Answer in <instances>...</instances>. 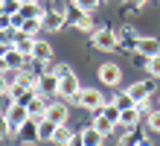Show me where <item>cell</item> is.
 <instances>
[{"mask_svg": "<svg viewBox=\"0 0 160 146\" xmlns=\"http://www.w3.org/2000/svg\"><path fill=\"white\" fill-rule=\"evenodd\" d=\"M117 105H119V111H125V108H134V96H131L128 91H122V94H117Z\"/></svg>", "mask_w": 160, "mask_h": 146, "instance_id": "obj_26", "label": "cell"}, {"mask_svg": "<svg viewBox=\"0 0 160 146\" xmlns=\"http://www.w3.org/2000/svg\"><path fill=\"white\" fill-rule=\"evenodd\" d=\"M15 82L23 85V88H35V91H38V76H32L29 70H18V79Z\"/></svg>", "mask_w": 160, "mask_h": 146, "instance_id": "obj_23", "label": "cell"}, {"mask_svg": "<svg viewBox=\"0 0 160 146\" xmlns=\"http://www.w3.org/2000/svg\"><path fill=\"white\" fill-rule=\"evenodd\" d=\"M6 58H9V67H12V70H21V67H23V62H26V56L18 50L15 44H12V50L6 53Z\"/></svg>", "mask_w": 160, "mask_h": 146, "instance_id": "obj_22", "label": "cell"}, {"mask_svg": "<svg viewBox=\"0 0 160 146\" xmlns=\"http://www.w3.org/2000/svg\"><path fill=\"white\" fill-rule=\"evenodd\" d=\"M12 91V82H9V73H0V96H9Z\"/></svg>", "mask_w": 160, "mask_h": 146, "instance_id": "obj_30", "label": "cell"}, {"mask_svg": "<svg viewBox=\"0 0 160 146\" xmlns=\"http://www.w3.org/2000/svg\"><path fill=\"white\" fill-rule=\"evenodd\" d=\"M44 29V18H23V24L18 32H23V35H32V38H38V32Z\"/></svg>", "mask_w": 160, "mask_h": 146, "instance_id": "obj_16", "label": "cell"}, {"mask_svg": "<svg viewBox=\"0 0 160 146\" xmlns=\"http://www.w3.org/2000/svg\"><path fill=\"white\" fill-rule=\"evenodd\" d=\"M35 41H38V38H32V35H23V32H18V29H15V47H18V50H21L26 58H32V50H35Z\"/></svg>", "mask_w": 160, "mask_h": 146, "instance_id": "obj_11", "label": "cell"}, {"mask_svg": "<svg viewBox=\"0 0 160 146\" xmlns=\"http://www.w3.org/2000/svg\"><path fill=\"white\" fill-rule=\"evenodd\" d=\"M32 3H41V0H21V6H32Z\"/></svg>", "mask_w": 160, "mask_h": 146, "instance_id": "obj_36", "label": "cell"}, {"mask_svg": "<svg viewBox=\"0 0 160 146\" xmlns=\"http://www.w3.org/2000/svg\"><path fill=\"white\" fill-rule=\"evenodd\" d=\"M125 91L134 96V102L140 105L143 100H148V96L154 94V79H140V82H134V85H128Z\"/></svg>", "mask_w": 160, "mask_h": 146, "instance_id": "obj_6", "label": "cell"}, {"mask_svg": "<svg viewBox=\"0 0 160 146\" xmlns=\"http://www.w3.org/2000/svg\"><path fill=\"white\" fill-rule=\"evenodd\" d=\"M79 91H82L79 76L70 70L67 76H61V79H58V94H55V96H61V100H70V102H73V96H76Z\"/></svg>", "mask_w": 160, "mask_h": 146, "instance_id": "obj_5", "label": "cell"}, {"mask_svg": "<svg viewBox=\"0 0 160 146\" xmlns=\"http://www.w3.org/2000/svg\"><path fill=\"white\" fill-rule=\"evenodd\" d=\"M47 117H50L52 123H67V117H70V108H67V102H50V108H47Z\"/></svg>", "mask_w": 160, "mask_h": 146, "instance_id": "obj_12", "label": "cell"}, {"mask_svg": "<svg viewBox=\"0 0 160 146\" xmlns=\"http://www.w3.org/2000/svg\"><path fill=\"white\" fill-rule=\"evenodd\" d=\"M99 82H102V85H108V88H117V85L122 82V70H119L114 62L102 64V67H99Z\"/></svg>", "mask_w": 160, "mask_h": 146, "instance_id": "obj_7", "label": "cell"}, {"mask_svg": "<svg viewBox=\"0 0 160 146\" xmlns=\"http://www.w3.org/2000/svg\"><path fill=\"white\" fill-rule=\"evenodd\" d=\"M6 117H9V123H12V132H21L26 123H29V108L21 102H12L6 108Z\"/></svg>", "mask_w": 160, "mask_h": 146, "instance_id": "obj_4", "label": "cell"}, {"mask_svg": "<svg viewBox=\"0 0 160 146\" xmlns=\"http://www.w3.org/2000/svg\"><path fill=\"white\" fill-rule=\"evenodd\" d=\"M12 67H9V58L6 56H0V73H9Z\"/></svg>", "mask_w": 160, "mask_h": 146, "instance_id": "obj_34", "label": "cell"}, {"mask_svg": "<svg viewBox=\"0 0 160 146\" xmlns=\"http://www.w3.org/2000/svg\"><path fill=\"white\" fill-rule=\"evenodd\" d=\"M67 24H73L76 29H82V32H96V29H93V21H90V12H82L73 0H70V9H67Z\"/></svg>", "mask_w": 160, "mask_h": 146, "instance_id": "obj_3", "label": "cell"}, {"mask_svg": "<svg viewBox=\"0 0 160 146\" xmlns=\"http://www.w3.org/2000/svg\"><path fill=\"white\" fill-rule=\"evenodd\" d=\"M32 62H38V64H50L52 62V47L47 44V41H35V50H32Z\"/></svg>", "mask_w": 160, "mask_h": 146, "instance_id": "obj_13", "label": "cell"}, {"mask_svg": "<svg viewBox=\"0 0 160 146\" xmlns=\"http://www.w3.org/2000/svg\"><path fill=\"white\" fill-rule=\"evenodd\" d=\"M93 126H96L102 134H111V132L117 129V123H114V120H108V117H105V114H99V111H96V117H93Z\"/></svg>", "mask_w": 160, "mask_h": 146, "instance_id": "obj_21", "label": "cell"}, {"mask_svg": "<svg viewBox=\"0 0 160 146\" xmlns=\"http://www.w3.org/2000/svg\"><path fill=\"white\" fill-rule=\"evenodd\" d=\"M0 15H6V6H3V0H0Z\"/></svg>", "mask_w": 160, "mask_h": 146, "instance_id": "obj_38", "label": "cell"}, {"mask_svg": "<svg viewBox=\"0 0 160 146\" xmlns=\"http://www.w3.org/2000/svg\"><path fill=\"white\" fill-rule=\"evenodd\" d=\"M128 3H134V6H146L148 0H128Z\"/></svg>", "mask_w": 160, "mask_h": 146, "instance_id": "obj_37", "label": "cell"}, {"mask_svg": "<svg viewBox=\"0 0 160 146\" xmlns=\"http://www.w3.org/2000/svg\"><path fill=\"white\" fill-rule=\"evenodd\" d=\"M137 53H140V56H146V58H152V56L160 53V41H157V38H152V35L137 38Z\"/></svg>", "mask_w": 160, "mask_h": 146, "instance_id": "obj_10", "label": "cell"}, {"mask_svg": "<svg viewBox=\"0 0 160 146\" xmlns=\"http://www.w3.org/2000/svg\"><path fill=\"white\" fill-rule=\"evenodd\" d=\"M6 29H15V21H12V15H0V32H6Z\"/></svg>", "mask_w": 160, "mask_h": 146, "instance_id": "obj_31", "label": "cell"}, {"mask_svg": "<svg viewBox=\"0 0 160 146\" xmlns=\"http://www.w3.org/2000/svg\"><path fill=\"white\" fill-rule=\"evenodd\" d=\"M93 47L102 53H111V50H119V35L114 32V29H108V26H102L93 32Z\"/></svg>", "mask_w": 160, "mask_h": 146, "instance_id": "obj_2", "label": "cell"}, {"mask_svg": "<svg viewBox=\"0 0 160 146\" xmlns=\"http://www.w3.org/2000/svg\"><path fill=\"white\" fill-rule=\"evenodd\" d=\"M26 108H29V117H32V120H44V117H47V108H50V102L44 100V94H38L29 105H26Z\"/></svg>", "mask_w": 160, "mask_h": 146, "instance_id": "obj_15", "label": "cell"}, {"mask_svg": "<svg viewBox=\"0 0 160 146\" xmlns=\"http://www.w3.org/2000/svg\"><path fill=\"white\" fill-rule=\"evenodd\" d=\"M3 6H6L9 15H18V12H21V0H3Z\"/></svg>", "mask_w": 160, "mask_h": 146, "instance_id": "obj_32", "label": "cell"}, {"mask_svg": "<svg viewBox=\"0 0 160 146\" xmlns=\"http://www.w3.org/2000/svg\"><path fill=\"white\" fill-rule=\"evenodd\" d=\"M64 24H67V18H64V15H58V12H52V9L44 15V29H50V32H58Z\"/></svg>", "mask_w": 160, "mask_h": 146, "instance_id": "obj_17", "label": "cell"}, {"mask_svg": "<svg viewBox=\"0 0 160 146\" xmlns=\"http://www.w3.org/2000/svg\"><path fill=\"white\" fill-rule=\"evenodd\" d=\"M146 70H148L152 79H160V53L152 56V58H146Z\"/></svg>", "mask_w": 160, "mask_h": 146, "instance_id": "obj_25", "label": "cell"}, {"mask_svg": "<svg viewBox=\"0 0 160 146\" xmlns=\"http://www.w3.org/2000/svg\"><path fill=\"white\" fill-rule=\"evenodd\" d=\"M73 102L82 105V108H88V111H99L102 105H105V94L96 91V88H82V91L73 96Z\"/></svg>", "mask_w": 160, "mask_h": 146, "instance_id": "obj_1", "label": "cell"}, {"mask_svg": "<svg viewBox=\"0 0 160 146\" xmlns=\"http://www.w3.org/2000/svg\"><path fill=\"white\" fill-rule=\"evenodd\" d=\"M6 134H12V123H9L6 114H0V140H3Z\"/></svg>", "mask_w": 160, "mask_h": 146, "instance_id": "obj_29", "label": "cell"}, {"mask_svg": "<svg viewBox=\"0 0 160 146\" xmlns=\"http://www.w3.org/2000/svg\"><path fill=\"white\" fill-rule=\"evenodd\" d=\"M70 138H73L70 126H67V123H58V129H55V138H52V143H64V146H67V143H70Z\"/></svg>", "mask_w": 160, "mask_h": 146, "instance_id": "obj_24", "label": "cell"}, {"mask_svg": "<svg viewBox=\"0 0 160 146\" xmlns=\"http://www.w3.org/2000/svg\"><path fill=\"white\" fill-rule=\"evenodd\" d=\"M38 94H44V96L58 94V76H55L52 70H44V73H38Z\"/></svg>", "mask_w": 160, "mask_h": 146, "instance_id": "obj_9", "label": "cell"}, {"mask_svg": "<svg viewBox=\"0 0 160 146\" xmlns=\"http://www.w3.org/2000/svg\"><path fill=\"white\" fill-rule=\"evenodd\" d=\"M73 3H76L82 12H90V15H93V12H96V6L102 3V0H73Z\"/></svg>", "mask_w": 160, "mask_h": 146, "instance_id": "obj_27", "label": "cell"}, {"mask_svg": "<svg viewBox=\"0 0 160 146\" xmlns=\"http://www.w3.org/2000/svg\"><path fill=\"white\" fill-rule=\"evenodd\" d=\"M67 146H84V140H82V134H73V138H70V143Z\"/></svg>", "mask_w": 160, "mask_h": 146, "instance_id": "obj_35", "label": "cell"}, {"mask_svg": "<svg viewBox=\"0 0 160 146\" xmlns=\"http://www.w3.org/2000/svg\"><path fill=\"white\" fill-rule=\"evenodd\" d=\"M140 140H146V138L137 132V126H128V129L122 132V138H119V146H137Z\"/></svg>", "mask_w": 160, "mask_h": 146, "instance_id": "obj_19", "label": "cell"}, {"mask_svg": "<svg viewBox=\"0 0 160 146\" xmlns=\"http://www.w3.org/2000/svg\"><path fill=\"white\" fill-rule=\"evenodd\" d=\"M55 129H58V123H52L50 117L38 120V140H52L55 138Z\"/></svg>", "mask_w": 160, "mask_h": 146, "instance_id": "obj_18", "label": "cell"}, {"mask_svg": "<svg viewBox=\"0 0 160 146\" xmlns=\"http://www.w3.org/2000/svg\"><path fill=\"white\" fill-rule=\"evenodd\" d=\"M82 134V140H84V146H102V140H105V134H102L99 129H96V126H84V129L79 132Z\"/></svg>", "mask_w": 160, "mask_h": 146, "instance_id": "obj_14", "label": "cell"}, {"mask_svg": "<svg viewBox=\"0 0 160 146\" xmlns=\"http://www.w3.org/2000/svg\"><path fill=\"white\" fill-rule=\"evenodd\" d=\"M35 96H38V91L35 88H23V85H18V82H12V91H9V100L12 102H21V105H29Z\"/></svg>", "mask_w": 160, "mask_h": 146, "instance_id": "obj_8", "label": "cell"}, {"mask_svg": "<svg viewBox=\"0 0 160 146\" xmlns=\"http://www.w3.org/2000/svg\"><path fill=\"white\" fill-rule=\"evenodd\" d=\"M52 73L61 79V76H67V73H70V67H67V64H55V67H52Z\"/></svg>", "mask_w": 160, "mask_h": 146, "instance_id": "obj_33", "label": "cell"}, {"mask_svg": "<svg viewBox=\"0 0 160 146\" xmlns=\"http://www.w3.org/2000/svg\"><path fill=\"white\" fill-rule=\"evenodd\" d=\"M146 120H148V129L160 134V108H157V111H152V114L146 117Z\"/></svg>", "mask_w": 160, "mask_h": 146, "instance_id": "obj_28", "label": "cell"}, {"mask_svg": "<svg viewBox=\"0 0 160 146\" xmlns=\"http://www.w3.org/2000/svg\"><path fill=\"white\" fill-rule=\"evenodd\" d=\"M137 146H152V143H148V140H140V143H137Z\"/></svg>", "mask_w": 160, "mask_h": 146, "instance_id": "obj_39", "label": "cell"}, {"mask_svg": "<svg viewBox=\"0 0 160 146\" xmlns=\"http://www.w3.org/2000/svg\"><path fill=\"white\" fill-rule=\"evenodd\" d=\"M140 117H143V111H140V105H134V108H125L122 111V117H119V126H137L140 123Z\"/></svg>", "mask_w": 160, "mask_h": 146, "instance_id": "obj_20", "label": "cell"}]
</instances>
